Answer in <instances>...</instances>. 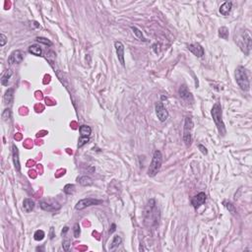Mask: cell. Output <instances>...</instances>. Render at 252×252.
I'll return each instance as SVG.
<instances>
[{
    "mask_svg": "<svg viewBox=\"0 0 252 252\" xmlns=\"http://www.w3.org/2000/svg\"><path fill=\"white\" fill-rule=\"evenodd\" d=\"M211 112H212L213 120L217 126L220 135H222V136L225 135L226 130H225V125L224 120H223V111H222V105H220V104L216 103L215 104H214Z\"/></svg>",
    "mask_w": 252,
    "mask_h": 252,
    "instance_id": "cell-1",
    "label": "cell"
},
{
    "mask_svg": "<svg viewBox=\"0 0 252 252\" xmlns=\"http://www.w3.org/2000/svg\"><path fill=\"white\" fill-rule=\"evenodd\" d=\"M235 81L239 88L244 91L248 92L250 90V82L248 79L247 71L243 66H238L235 70Z\"/></svg>",
    "mask_w": 252,
    "mask_h": 252,
    "instance_id": "cell-2",
    "label": "cell"
},
{
    "mask_svg": "<svg viewBox=\"0 0 252 252\" xmlns=\"http://www.w3.org/2000/svg\"><path fill=\"white\" fill-rule=\"evenodd\" d=\"M162 155L161 153V151L157 150L154 152L152 162H151V165L148 169V175L151 176V177L155 176L159 172L160 168L162 167Z\"/></svg>",
    "mask_w": 252,
    "mask_h": 252,
    "instance_id": "cell-3",
    "label": "cell"
},
{
    "mask_svg": "<svg viewBox=\"0 0 252 252\" xmlns=\"http://www.w3.org/2000/svg\"><path fill=\"white\" fill-rule=\"evenodd\" d=\"M192 130H193V121L190 116H187L184 121L183 126V142L186 146H190L192 142Z\"/></svg>",
    "mask_w": 252,
    "mask_h": 252,
    "instance_id": "cell-4",
    "label": "cell"
},
{
    "mask_svg": "<svg viewBox=\"0 0 252 252\" xmlns=\"http://www.w3.org/2000/svg\"><path fill=\"white\" fill-rule=\"evenodd\" d=\"M102 203V201L100 200H98V199H94V198H84L80 200L79 202L76 204L75 206V209L76 210H83L85 208H88V207H91V206H97L99 204Z\"/></svg>",
    "mask_w": 252,
    "mask_h": 252,
    "instance_id": "cell-5",
    "label": "cell"
},
{
    "mask_svg": "<svg viewBox=\"0 0 252 252\" xmlns=\"http://www.w3.org/2000/svg\"><path fill=\"white\" fill-rule=\"evenodd\" d=\"M155 110H156V114L158 119L161 122H165L167 119L168 118V111L165 108L162 103H158L155 105Z\"/></svg>",
    "mask_w": 252,
    "mask_h": 252,
    "instance_id": "cell-6",
    "label": "cell"
},
{
    "mask_svg": "<svg viewBox=\"0 0 252 252\" xmlns=\"http://www.w3.org/2000/svg\"><path fill=\"white\" fill-rule=\"evenodd\" d=\"M25 57V53L22 51V50H15L13 51L8 58V63L10 65H13V64H19V63H21L23 61Z\"/></svg>",
    "mask_w": 252,
    "mask_h": 252,
    "instance_id": "cell-7",
    "label": "cell"
},
{
    "mask_svg": "<svg viewBox=\"0 0 252 252\" xmlns=\"http://www.w3.org/2000/svg\"><path fill=\"white\" fill-rule=\"evenodd\" d=\"M206 199H207V196H206L205 192H200L197 195H195V196L191 199V205L195 208V209H198L199 207H201L206 202Z\"/></svg>",
    "mask_w": 252,
    "mask_h": 252,
    "instance_id": "cell-8",
    "label": "cell"
},
{
    "mask_svg": "<svg viewBox=\"0 0 252 252\" xmlns=\"http://www.w3.org/2000/svg\"><path fill=\"white\" fill-rule=\"evenodd\" d=\"M187 48L190 50V51L197 57H202V56L205 54V50L203 48V46L200 45V43L196 42V43H190L188 45Z\"/></svg>",
    "mask_w": 252,
    "mask_h": 252,
    "instance_id": "cell-9",
    "label": "cell"
},
{
    "mask_svg": "<svg viewBox=\"0 0 252 252\" xmlns=\"http://www.w3.org/2000/svg\"><path fill=\"white\" fill-rule=\"evenodd\" d=\"M114 47L116 50L117 58L119 62L121 63V65L124 67L125 66V60H124V46L121 41H115L114 42Z\"/></svg>",
    "mask_w": 252,
    "mask_h": 252,
    "instance_id": "cell-10",
    "label": "cell"
},
{
    "mask_svg": "<svg viewBox=\"0 0 252 252\" xmlns=\"http://www.w3.org/2000/svg\"><path fill=\"white\" fill-rule=\"evenodd\" d=\"M178 94H179V97L181 99H183L184 100H187V102H193V97H192V94L190 93V91L188 90V88L185 86V85H182L179 90H178Z\"/></svg>",
    "mask_w": 252,
    "mask_h": 252,
    "instance_id": "cell-11",
    "label": "cell"
},
{
    "mask_svg": "<svg viewBox=\"0 0 252 252\" xmlns=\"http://www.w3.org/2000/svg\"><path fill=\"white\" fill-rule=\"evenodd\" d=\"M40 207L43 211H47V212H54L56 210L60 209V206L57 203H48L46 201H41L40 202Z\"/></svg>",
    "mask_w": 252,
    "mask_h": 252,
    "instance_id": "cell-12",
    "label": "cell"
},
{
    "mask_svg": "<svg viewBox=\"0 0 252 252\" xmlns=\"http://www.w3.org/2000/svg\"><path fill=\"white\" fill-rule=\"evenodd\" d=\"M12 156H13V162H14V166H15L16 171L20 172L21 166H20V160H19V150L15 145L12 146Z\"/></svg>",
    "mask_w": 252,
    "mask_h": 252,
    "instance_id": "cell-13",
    "label": "cell"
},
{
    "mask_svg": "<svg viewBox=\"0 0 252 252\" xmlns=\"http://www.w3.org/2000/svg\"><path fill=\"white\" fill-rule=\"evenodd\" d=\"M232 8V2L231 1H225L220 6V13L223 16H228Z\"/></svg>",
    "mask_w": 252,
    "mask_h": 252,
    "instance_id": "cell-14",
    "label": "cell"
},
{
    "mask_svg": "<svg viewBox=\"0 0 252 252\" xmlns=\"http://www.w3.org/2000/svg\"><path fill=\"white\" fill-rule=\"evenodd\" d=\"M35 208V201L31 198H26L23 202V210L26 213H31Z\"/></svg>",
    "mask_w": 252,
    "mask_h": 252,
    "instance_id": "cell-15",
    "label": "cell"
},
{
    "mask_svg": "<svg viewBox=\"0 0 252 252\" xmlns=\"http://www.w3.org/2000/svg\"><path fill=\"white\" fill-rule=\"evenodd\" d=\"M14 100V89L13 88H9V89L5 92L4 94V102L7 104H11Z\"/></svg>",
    "mask_w": 252,
    "mask_h": 252,
    "instance_id": "cell-16",
    "label": "cell"
},
{
    "mask_svg": "<svg viewBox=\"0 0 252 252\" xmlns=\"http://www.w3.org/2000/svg\"><path fill=\"white\" fill-rule=\"evenodd\" d=\"M77 181L82 186H90L93 184V179L90 177V176H87V175L80 176V177L77 178Z\"/></svg>",
    "mask_w": 252,
    "mask_h": 252,
    "instance_id": "cell-17",
    "label": "cell"
},
{
    "mask_svg": "<svg viewBox=\"0 0 252 252\" xmlns=\"http://www.w3.org/2000/svg\"><path fill=\"white\" fill-rule=\"evenodd\" d=\"M29 52L36 56H41L42 53V49L39 45H32L29 46Z\"/></svg>",
    "mask_w": 252,
    "mask_h": 252,
    "instance_id": "cell-18",
    "label": "cell"
},
{
    "mask_svg": "<svg viewBox=\"0 0 252 252\" xmlns=\"http://www.w3.org/2000/svg\"><path fill=\"white\" fill-rule=\"evenodd\" d=\"M79 131H80L81 136L89 137L91 135V133H92V128L90 127V126H88V125H82V126H80Z\"/></svg>",
    "mask_w": 252,
    "mask_h": 252,
    "instance_id": "cell-19",
    "label": "cell"
},
{
    "mask_svg": "<svg viewBox=\"0 0 252 252\" xmlns=\"http://www.w3.org/2000/svg\"><path fill=\"white\" fill-rule=\"evenodd\" d=\"M131 30L133 31V33L137 36V39H139L140 41H148V40L144 36L141 30H139L137 27H134V26H131Z\"/></svg>",
    "mask_w": 252,
    "mask_h": 252,
    "instance_id": "cell-20",
    "label": "cell"
},
{
    "mask_svg": "<svg viewBox=\"0 0 252 252\" xmlns=\"http://www.w3.org/2000/svg\"><path fill=\"white\" fill-rule=\"evenodd\" d=\"M219 36L220 37V39H224V40H228L229 39V29L226 28V27H220L219 29Z\"/></svg>",
    "mask_w": 252,
    "mask_h": 252,
    "instance_id": "cell-21",
    "label": "cell"
},
{
    "mask_svg": "<svg viewBox=\"0 0 252 252\" xmlns=\"http://www.w3.org/2000/svg\"><path fill=\"white\" fill-rule=\"evenodd\" d=\"M12 71L11 70H7L6 71L3 75H2V77H1V84L3 86H7L8 85V82H9V79L11 78L12 76Z\"/></svg>",
    "mask_w": 252,
    "mask_h": 252,
    "instance_id": "cell-22",
    "label": "cell"
},
{
    "mask_svg": "<svg viewBox=\"0 0 252 252\" xmlns=\"http://www.w3.org/2000/svg\"><path fill=\"white\" fill-rule=\"evenodd\" d=\"M121 242H122V238H121L120 236H119V235H115L114 237H113V240H112V242H111V244H110L109 249L112 250V249H114V248L118 247L119 245L121 244Z\"/></svg>",
    "mask_w": 252,
    "mask_h": 252,
    "instance_id": "cell-23",
    "label": "cell"
},
{
    "mask_svg": "<svg viewBox=\"0 0 252 252\" xmlns=\"http://www.w3.org/2000/svg\"><path fill=\"white\" fill-rule=\"evenodd\" d=\"M45 236H46L45 231L41 230H37L35 232V235H34V238H35V240H36V241H41V240H42V239L45 238Z\"/></svg>",
    "mask_w": 252,
    "mask_h": 252,
    "instance_id": "cell-24",
    "label": "cell"
},
{
    "mask_svg": "<svg viewBox=\"0 0 252 252\" xmlns=\"http://www.w3.org/2000/svg\"><path fill=\"white\" fill-rule=\"evenodd\" d=\"M223 204H224V206L226 208V209H228L232 215H235V205H232V203L231 202H230V201H226V200H225L224 202H223Z\"/></svg>",
    "mask_w": 252,
    "mask_h": 252,
    "instance_id": "cell-25",
    "label": "cell"
},
{
    "mask_svg": "<svg viewBox=\"0 0 252 252\" xmlns=\"http://www.w3.org/2000/svg\"><path fill=\"white\" fill-rule=\"evenodd\" d=\"M36 41H39L40 43H42V45H45V46H52V42L50 41L49 40H47L46 37H43V36H37L36 39Z\"/></svg>",
    "mask_w": 252,
    "mask_h": 252,
    "instance_id": "cell-26",
    "label": "cell"
},
{
    "mask_svg": "<svg viewBox=\"0 0 252 252\" xmlns=\"http://www.w3.org/2000/svg\"><path fill=\"white\" fill-rule=\"evenodd\" d=\"M63 191H64V193L65 194H67V195H70V194H72L74 191H75V185L74 184H66L65 186H64V189H63Z\"/></svg>",
    "mask_w": 252,
    "mask_h": 252,
    "instance_id": "cell-27",
    "label": "cell"
},
{
    "mask_svg": "<svg viewBox=\"0 0 252 252\" xmlns=\"http://www.w3.org/2000/svg\"><path fill=\"white\" fill-rule=\"evenodd\" d=\"M11 115H12V112H11V109H6L3 112H2V118L3 120L7 121L8 119L11 118Z\"/></svg>",
    "mask_w": 252,
    "mask_h": 252,
    "instance_id": "cell-28",
    "label": "cell"
},
{
    "mask_svg": "<svg viewBox=\"0 0 252 252\" xmlns=\"http://www.w3.org/2000/svg\"><path fill=\"white\" fill-rule=\"evenodd\" d=\"M88 142H89V137H83V136H81L80 139H79V142H78V148H82Z\"/></svg>",
    "mask_w": 252,
    "mask_h": 252,
    "instance_id": "cell-29",
    "label": "cell"
},
{
    "mask_svg": "<svg viewBox=\"0 0 252 252\" xmlns=\"http://www.w3.org/2000/svg\"><path fill=\"white\" fill-rule=\"evenodd\" d=\"M73 231H74V236H75V237H79V235H80V232H81V230H80V225H79V224H75V225H74Z\"/></svg>",
    "mask_w": 252,
    "mask_h": 252,
    "instance_id": "cell-30",
    "label": "cell"
},
{
    "mask_svg": "<svg viewBox=\"0 0 252 252\" xmlns=\"http://www.w3.org/2000/svg\"><path fill=\"white\" fill-rule=\"evenodd\" d=\"M70 245H71V241L69 240V239H65V240L63 241V244H62L63 249H64L65 251H68L69 248H70Z\"/></svg>",
    "mask_w": 252,
    "mask_h": 252,
    "instance_id": "cell-31",
    "label": "cell"
},
{
    "mask_svg": "<svg viewBox=\"0 0 252 252\" xmlns=\"http://www.w3.org/2000/svg\"><path fill=\"white\" fill-rule=\"evenodd\" d=\"M7 42V36H6L4 34L0 35V46H4Z\"/></svg>",
    "mask_w": 252,
    "mask_h": 252,
    "instance_id": "cell-32",
    "label": "cell"
},
{
    "mask_svg": "<svg viewBox=\"0 0 252 252\" xmlns=\"http://www.w3.org/2000/svg\"><path fill=\"white\" fill-rule=\"evenodd\" d=\"M161 46L159 45V43H154L153 45V46H152V48H153V50H154V52L156 53V54H159L160 52H161Z\"/></svg>",
    "mask_w": 252,
    "mask_h": 252,
    "instance_id": "cell-33",
    "label": "cell"
},
{
    "mask_svg": "<svg viewBox=\"0 0 252 252\" xmlns=\"http://www.w3.org/2000/svg\"><path fill=\"white\" fill-rule=\"evenodd\" d=\"M198 148H199V150H200V152L202 153L203 155H207L208 154V151H207V149L203 146V145H201V144H199L198 145Z\"/></svg>",
    "mask_w": 252,
    "mask_h": 252,
    "instance_id": "cell-34",
    "label": "cell"
},
{
    "mask_svg": "<svg viewBox=\"0 0 252 252\" xmlns=\"http://www.w3.org/2000/svg\"><path fill=\"white\" fill-rule=\"evenodd\" d=\"M115 230H116V225H115V224H112L111 226H110V230H109V234H112V232H114Z\"/></svg>",
    "mask_w": 252,
    "mask_h": 252,
    "instance_id": "cell-35",
    "label": "cell"
},
{
    "mask_svg": "<svg viewBox=\"0 0 252 252\" xmlns=\"http://www.w3.org/2000/svg\"><path fill=\"white\" fill-rule=\"evenodd\" d=\"M68 230H69V228H68V226H64V228H63V230H62V235H65Z\"/></svg>",
    "mask_w": 252,
    "mask_h": 252,
    "instance_id": "cell-36",
    "label": "cell"
},
{
    "mask_svg": "<svg viewBox=\"0 0 252 252\" xmlns=\"http://www.w3.org/2000/svg\"><path fill=\"white\" fill-rule=\"evenodd\" d=\"M54 237V234H53V228H50V238H53Z\"/></svg>",
    "mask_w": 252,
    "mask_h": 252,
    "instance_id": "cell-37",
    "label": "cell"
}]
</instances>
